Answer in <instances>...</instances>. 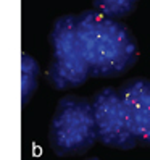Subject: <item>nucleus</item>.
<instances>
[{
	"label": "nucleus",
	"mask_w": 150,
	"mask_h": 160,
	"mask_svg": "<svg viewBox=\"0 0 150 160\" xmlns=\"http://www.w3.org/2000/svg\"><path fill=\"white\" fill-rule=\"evenodd\" d=\"M90 103L97 139L102 144L123 150H129L137 146L128 121L124 103L118 91L111 88L102 89L94 96Z\"/></svg>",
	"instance_id": "20e7f679"
},
{
	"label": "nucleus",
	"mask_w": 150,
	"mask_h": 160,
	"mask_svg": "<svg viewBox=\"0 0 150 160\" xmlns=\"http://www.w3.org/2000/svg\"><path fill=\"white\" fill-rule=\"evenodd\" d=\"M137 142L150 146V79L134 78L118 91Z\"/></svg>",
	"instance_id": "39448f33"
},
{
	"label": "nucleus",
	"mask_w": 150,
	"mask_h": 160,
	"mask_svg": "<svg viewBox=\"0 0 150 160\" xmlns=\"http://www.w3.org/2000/svg\"><path fill=\"white\" fill-rule=\"evenodd\" d=\"M37 78H39V67L32 57L24 55L21 57V99L23 103H27L37 89Z\"/></svg>",
	"instance_id": "423d86ee"
},
{
	"label": "nucleus",
	"mask_w": 150,
	"mask_h": 160,
	"mask_svg": "<svg viewBox=\"0 0 150 160\" xmlns=\"http://www.w3.org/2000/svg\"><path fill=\"white\" fill-rule=\"evenodd\" d=\"M139 0H92L94 10L108 18H124L134 12Z\"/></svg>",
	"instance_id": "0eeeda50"
},
{
	"label": "nucleus",
	"mask_w": 150,
	"mask_h": 160,
	"mask_svg": "<svg viewBox=\"0 0 150 160\" xmlns=\"http://www.w3.org/2000/svg\"><path fill=\"white\" fill-rule=\"evenodd\" d=\"M76 36L89 76H119L137 60V42L133 32L123 23L95 10H86L76 16Z\"/></svg>",
	"instance_id": "f257e3e1"
},
{
	"label": "nucleus",
	"mask_w": 150,
	"mask_h": 160,
	"mask_svg": "<svg viewBox=\"0 0 150 160\" xmlns=\"http://www.w3.org/2000/svg\"><path fill=\"white\" fill-rule=\"evenodd\" d=\"M53 62L50 65L49 79L57 89L78 88L89 78L87 65L82 58L76 36V16H60L50 34Z\"/></svg>",
	"instance_id": "7ed1b4c3"
},
{
	"label": "nucleus",
	"mask_w": 150,
	"mask_h": 160,
	"mask_svg": "<svg viewBox=\"0 0 150 160\" xmlns=\"http://www.w3.org/2000/svg\"><path fill=\"white\" fill-rule=\"evenodd\" d=\"M50 146L57 155H76L97 141L90 100L68 96L58 102L50 125Z\"/></svg>",
	"instance_id": "f03ea898"
}]
</instances>
